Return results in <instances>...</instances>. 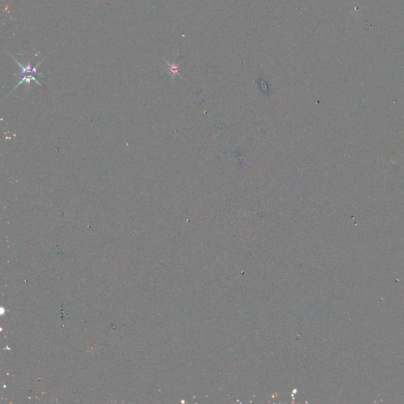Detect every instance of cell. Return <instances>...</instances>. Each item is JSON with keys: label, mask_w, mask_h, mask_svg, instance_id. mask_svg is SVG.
I'll return each instance as SVG.
<instances>
[{"label": "cell", "mask_w": 404, "mask_h": 404, "mask_svg": "<svg viewBox=\"0 0 404 404\" xmlns=\"http://www.w3.org/2000/svg\"><path fill=\"white\" fill-rule=\"evenodd\" d=\"M166 61V60H165ZM169 66V74L170 75H178V66L176 65L171 64L168 61H166Z\"/></svg>", "instance_id": "obj_2"}, {"label": "cell", "mask_w": 404, "mask_h": 404, "mask_svg": "<svg viewBox=\"0 0 404 404\" xmlns=\"http://www.w3.org/2000/svg\"><path fill=\"white\" fill-rule=\"evenodd\" d=\"M10 56H11V59L15 61L17 64H18V66L21 68V69H22V72H21L22 80L18 82V85H17V86L12 89V91H11V93H10L8 95H10L11 93H13V91H15L17 88L19 87V86H21V85L23 84V83H25V84H27V86L29 87V86H30V82H32V81H34V82H36V84H38L40 87H42V86H41L39 81L36 79V77H38V75H45V73H38V66H39L43 62V61L45 60V59H42V60H41L36 66H32V65L29 63V62L27 65H22L21 62H18L16 59H15V58L13 57L12 55H10Z\"/></svg>", "instance_id": "obj_1"}]
</instances>
